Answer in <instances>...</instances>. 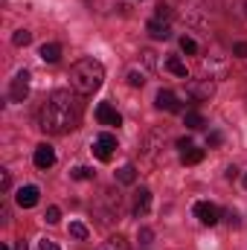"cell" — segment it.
I'll use <instances>...</instances> for the list:
<instances>
[{"instance_id": "7a4b0ae2", "label": "cell", "mask_w": 247, "mask_h": 250, "mask_svg": "<svg viewBox=\"0 0 247 250\" xmlns=\"http://www.w3.org/2000/svg\"><path fill=\"white\" fill-rule=\"evenodd\" d=\"M105 84V67L96 59H79L70 67V87L79 96H90Z\"/></svg>"}, {"instance_id": "d6986e66", "label": "cell", "mask_w": 247, "mask_h": 250, "mask_svg": "<svg viewBox=\"0 0 247 250\" xmlns=\"http://www.w3.org/2000/svg\"><path fill=\"white\" fill-rule=\"evenodd\" d=\"M70 236H73V239H79V242H84V239L90 236V230H87L82 221H73V224H70Z\"/></svg>"}, {"instance_id": "52a82bcc", "label": "cell", "mask_w": 247, "mask_h": 250, "mask_svg": "<svg viewBox=\"0 0 247 250\" xmlns=\"http://www.w3.org/2000/svg\"><path fill=\"white\" fill-rule=\"evenodd\" d=\"M32 160H35V166H38L41 172H47V169H53V166H56V148H53V146H47V143H41V146H35Z\"/></svg>"}, {"instance_id": "30bf717a", "label": "cell", "mask_w": 247, "mask_h": 250, "mask_svg": "<svg viewBox=\"0 0 247 250\" xmlns=\"http://www.w3.org/2000/svg\"><path fill=\"white\" fill-rule=\"evenodd\" d=\"M145 29H148V35H151V38H157V41H166V38H172V26H169V21L151 18V21L145 23Z\"/></svg>"}, {"instance_id": "d590c367", "label": "cell", "mask_w": 247, "mask_h": 250, "mask_svg": "<svg viewBox=\"0 0 247 250\" xmlns=\"http://www.w3.org/2000/svg\"><path fill=\"white\" fill-rule=\"evenodd\" d=\"M245 15H247V0H245Z\"/></svg>"}, {"instance_id": "ac0fdd59", "label": "cell", "mask_w": 247, "mask_h": 250, "mask_svg": "<svg viewBox=\"0 0 247 250\" xmlns=\"http://www.w3.org/2000/svg\"><path fill=\"white\" fill-rule=\"evenodd\" d=\"M12 44H15V47H26V44H32V32H29V29H18V32L12 35Z\"/></svg>"}, {"instance_id": "277c9868", "label": "cell", "mask_w": 247, "mask_h": 250, "mask_svg": "<svg viewBox=\"0 0 247 250\" xmlns=\"http://www.w3.org/2000/svg\"><path fill=\"white\" fill-rule=\"evenodd\" d=\"M26 96H29V73L21 70V73L12 79V84H9V99H12V102H23Z\"/></svg>"}, {"instance_id": "9c48e42d", "label": "cell", "mask_w": 247, "mask_h": 250, "mask_svg": "<svg viewBox=\"0 0 247 250\" xmlns=\"http://www.w3.org/2000/svg\"><path fill=\"white\" fill-rule=\"evenodd\" d=\"M38 198H41L38 187H21L18 189V195H15V201H18L21 209H32V207L38 204Z\"/></svg>"}, {"instance_id": "3957f363", "label": "cell", "mask_w": 247, "mask_h": 250, "mask_svg": "<svg viewBox=\"0 0 247 250\" xmlns=\"http://www.w3.org/2000/svg\"><path fill=\"white\" fill-rule=\"evenodd\" d=\"M117 148H120V146H117V137H114V134H99V137L93 140V146H90L93 157L102 160V163H111V157H114Z\"/></svg>"}, {"instance_id": "d6a6232c", "label": "cell", "mask_w": 247, "mask_h": 250, "mask_svg": "<svg viewBox=\"0 0 247 250\" xmlns=\"http://www.w3.org/2000/svg\"><path fill=\"white\" fill-rule=\"evenodd\" d=\"M15 250H29V248H26V242H23V239H18V245H15Z\"/></svg>"}, {"instance_id": "f1b7e54d", "label": "cell", "mask_w": 247, "mask_h": 250, "mask_svg": "<svg viewBox=\"0 0 247 250\" xmlns=\"http://www.w3.org/2000/svg\"><path fill=\"white\" fill-rule=\"evenodd\" d=\"M0 184H3V195H6V192H9V189H12V175H9V172H6V169H3V172H0Z\"/></svg>"}, {"instance_id": "e575fe53", "label": "cell", "mask_w": 247, "mask_h": 250, "mask_svg": "<svg viewBox=\"0 0 247 250\" xmlns=\"http://www.w3.org/2000/svg\"><path fill=\"white\" fill-rule=\"evenodd\" d=\"M242 184H245V189H247V175H245V178H242Z\"/></svg>"}, {"instance_id": "836d02e7", "label": "cell", "mask_w": 247, "mask_h": 250, "mask_svg": "<svg viewBox=\"0 0 247 250\" xmlns=\"http://www.w3.org/2000/svg\"><path fill=\"white\" fill-rule=\"evenodd\" d=\"M0 250H12V248H9V245H0Z\"/></svg>"}, {"instance_id": "4dcf8cb0", "label": "cell", "mask_w": 247, "mask_h": 250, "mask_svg": "<svg viewBox=\"0 0 247 250\" xmlns=\"http://www.w3.org/2000/svg\"><path fill=\"white\" fill-rule=\"evenodd\" d=\"M38 250H59V245H56L53 239H44V242L38 245Z\"/></svg>"}, {"instance_id": "ffe728a7", "label": "cell", "mask_w": 247, "mask_h": 250, "mask_svg": "<svg viewBox=\"0 0 247 250\" xmlns=\"http://www.w3.org/2000/svg\"><path fill=\"white\" fill-rule=\"evenodd\" d=\"M70 178H76V181H93V169L90 166H76L70 172Z\"/></svg>"}, {"instance_id": "44dd1931", "label": "cell", "mask_w": 247, "mask_h": 250, "mask_svg": "<svg viewBox=\"0 0 247 250\" xmlns=\"http://www.w3.org/2000/svg\"><path fill=\"white\" fill-rule=\"evenodd\" d=\"M181 50H184L186 56H198V44H195V38L181 35Z\"/></svg>"}, {"instance_id": "83f0119b", "label": "cell", "mask_w": 247, "mask_h": 250, "mask_svg": "<svg viewBox=\"0 0 247 250\" xmlns=\"http://www.w3.org/2000/svg\"><path fill=\"white\" fill-rule=\"evenodd\" d=\"M206 146H209V148H218V146H221V134H218V131H209Z\"/></svg>"}, {"instance_id": "6da1fadb", "label": "cell", "mask_w": 247, "mask_h": 250, "mask_svg": "<svg viewBox=\"0 0 247 250\" xmlns=\"http://www.w3.org/2000/svg\"><path fill=\"white\" fill-rule=\"evenodd\" d=\"M82 123V102L70 90H53L38 114V128L47 134H70Z\"/></svg>"}, {"instance_id": "ba28073f", "label": "cell", "mask_w": 247, "mask_h": 250, "mask_svg": "<svg viewBox=\"0 0 247 250\" xmlns=\"http://www.w3.org/2000/svg\"><path fill=\"white\" fill-rule=\"evenodd\" d=\"M96 120H99V125H123V117L117 114V108L111 102H99L96 105Z\"/></svg>"}, {"instance_id": "5b68a950", "label": "cell", "mask_w": 247, "mask_h": 250, "mask_svg": "<svg viewBox=\"0 0 247 250\" xmlns=\"http://www.w3.org/2000/svg\"><path fill=\"white\" fill-rule=\"evenodd\" d=\"M186 90H189V96H192L195 102H206V99L215 93V84H212V79H192Z\"/></svg>"}, {"instance_id": "5bb4252c", "label": "cell", "mask_w": 247, "mask_h": 250, "mask_svg": "<svg viewBox=\"0 0 247 250\" xmlns=\"http://www.w3.org/2000/svg\"><path fill=\"white\" fill-rule=\"evenodd\" d=\"M201 160H204V151L195 148V146H189V148L181 151V163H184V166H195V163H201Z\"/></svg>"}, {"instance_id": "1f68e13d", "label": "cell", "mask_w": 247, "mask_h": 250, "mask_svg": "<svg viewBox=\"0 0 247 250\" xmlns=\"http://www.w3.org/2000/svg\"><path fill=\"white\" fill-rule=\"evenodd\" d=\"M189 146H192V140H189V137H181V140H178V148H181V151L189 148Z\"/></svg>"}, {"instance_id": "603a6c76", "label": "cell", "mask_w": 247, "mask_h": 250, "mask_svg": "<svg viewBox=\"0 0 247 250\" xmlns=\"http://www.w3.org/2000/svg\"><path fill=\"white\" fill-rule=\"evenodd\" d=\"M154 9H157V12H154V18H160V21H172V6H166V3H157Z\"/></svg>"}, {"instance_id": "e0dca14e", "label": "cell", "mask_w": 247, "mask_h": 250, "mask_svg": "<svg viewBox=\"0 0 247 250\" xmlns=\"http://www.w3.org/2000/svg\"><path fill=\"white\" fill-rule=\"evenodd\" d=\"M184 125L189 128V131H198V128H204V117L198 114V111H189V114H184Z\"/></svg>"}, {"instance_id": "7c38bea8", "label": "cell", "mask_w": 247, "mask_h": 250, "mask_svg": "<svg viewBox=\"0 0 247 250\" xmlns=\"http://www.w3.org/2000/svg\"><path fill=\"white\" fill-rule=\"evenodd\" d=\"M148 209H151V192L145 187H140L137 195H134V212H137V215H145Z\"/></svg>"}, {"instance_id": "f546056e", "label": "cell", "mask_w": 247, "mask_h": 250, "mask_svg": "<svg viewBox=\"0 0 247 250\" xmlns=\"http://www.w3.org/2000/svg\"><path fill=\"white\" fill-rule=\"evenodd\" d=\"M233 53H236L239 59H247V41H239V44L233 47Z\"/></svg>"}, {"instance_id": "4fadbf2b", "label": "cell", "mask_w": 247, "mask_h": 250, "mask_svg": "<svg viewBox=\"0 0 247 250\" xmlns=\"http://www.w3.org/2000/svg\"><path fill=\"white\" fill-rule=\"evenodd\" d=\"M38 56H41V62H47V64H56L59 59H62V47H59V44H44Z\"/></svg>"}, {"instance_id": "9a60e30c", "label": "cell", "mask_w": 247, "mask_h": 250, "mask_svg": "<svg viewBox=\"0 0 247 250\" xmlns=\"http://www.w3.org/2000/svg\"><path fill=\"white\" fill-rule=\"evenodd\" d=\"M117 181H120V184H125V187L137 181V169H134V163H125V166H120V169H117Z\"/></svg>"}, {"instance_id": "2e32d148", "label": "cell", "mask_w": 247, "mask_h": 250, "mask_svg": "<svg viewBox=\"0 0 247 250\" xmlns=\"http://www.w3.org/2000/svg\"><path fill=\"white\" fill-rule=\"evenodd\" d=\"M166 70H169V73H175V76H181V79H189V70H186V64L181 62L178 56L166 59Z\"/></svg>"}, {"instance_id": "7402d4cb", "label": "cell", "mask_w": 247, "mask_h": 250, "mask_svg": "<svg viewBox=\"0 0 247 250\" xmlns=\"http://www.w3.org/2000/svg\"><path fill=\"white\" fill-rule=\"evenodd\" d=\"M102 250H128V242H125L123 236H114V239L105 242V248Z\"/></svg>"}, {"instance_id": "cb8c5ba5", "label": "cell", "mask_w": 247, "mask_h": 250, "mask_svg": "<svg viewBox=\"0 0 247 250\" xmlns=\"http://www.w3.org/2000/svg\"><path fill=\"white\" fill-rule=\"evenodd\" d=\"M128 84H131V87H143V84H145V79H143V73H137V70H131V73H128Z\"/></svg>"}, {"instance_id": "8fae6325", "label": "cell", "mask_w": 247, "mask_h": 250, "mask_svg": "<svg viewBox=\"0 0 247 250\" xmlns=\"http://www.w3.org/2000/svg\"><path fill=\"white\" fill-rule=\"evenodd\" d=\"M154 105H157L160 111H169V114H178V111H181V102H178V96H175L172 90H160L157 99H154Z\"/></svg>"}, {"instance_id": "d4e9b609", "label": "cell", "mask_w": 247, "mask_h": 250, "mask_svg": "<svg viewBox=\"0 0 247 250\" xmlns=\"http://www.w3.org/2000/svg\"><path fill=\"white\" fill-rule=\"evenodd\" d=\"M44 218H47V224H59V221H62V209H59V207H50Z\"/></svg>"}, {"instance_id": "8992f818", "label": "cell", "mask_w": 247, "mask_h": 250, "mask_svg": "<svg viewBox=\"0 0 247 250\" xmlns=\"http://www.w3.org/2000/svg\"><path fill=\"white\" fill-rule=\"evenodd\" d=\"M218 207L215 204H209V201H198L195 204V218L204 224V227H212V224H218Z\"/></svg>"}, {"instance_id": "484cf974", "label": "cell", "mask_w": 247, "mask_h": 250, "mask_svg": "<svg viewBox=\"0 0 247 250\" xmlns=\"http://www.w3.org/2000/svg\"><path fill=\"white\" fill-rule=\"evenodd\" d=\"M140 245H151V239H154V230H148V227H140Z\"/></svg>"}, {"instance_id": "4316f807", "label": "cell", "mask_w": 247, "mask_h": 250, "mask_svg": "<svg viewBox=\"0 0 247 250\" xmlns=\"http://www.w3.org/2000/svg\"><path fill=\"white\" fill-rule=\"evenodd\" d=\"M224 218H227V224H230V227H239V224H242V218H239V212H236V209H227V212H224Z\"/></svg>"}]
</instances>
